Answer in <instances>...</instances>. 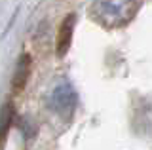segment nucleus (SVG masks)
<instances>
[{"label":"nucleus","instance_id":"nucleus-1","mask_svg":"<svg viewBox=\"0 0 152 150\" xmlns=\"http://www.w3.org/2000/svg\"><path fill=\"white\" fill-rule=\"evenodd\" d=\"M139 10V0H93L89 13L99 25L118 29L127 25Z\"/></svg>","mask_w":152,"mask_h":150},{"label":"nucleus","instance_id":"nucleus-4","mask_svg":"<svg viewBox=\"0 0 152 150\" xmlns=\"http://www.w3.org/2000/svg\"><path fill=\"white\" fill-rule=\"evenodd\" d=\"M28 76H31V57L25 53V55H21V59H19V63L15 67V74H13V82H12L13 91H17V93L21 91L27 86Z\"/></svg>","mask_w":152,"mask_h":150},{"label":"nucleus","instance_id":"nucleus-5","mask_svg":"<svg viewBox=\"0 0 152 150\" xmlns=\"http://www.w3.org/2000/svg\"><path fill=\"white\" fill-rule=\"evenodd\" d=\"M12 120H13V108H12V103H8L0 110V139L6 137L10 125H12Z\"/></svg>","mask_w":152,"mask_h":150},{"label":"nucleus","instance_id":"nucleus-2","mask_svg":"<svg viewBox=\"0 0 152 150\" xmlns=\"http://www.w3.org/2000/svg\"><path fill=\"white\" fill-rule=\"evenodd\" d=\"M76 91L70 84H59L53 91H51V97H50V105L57 114L61 116H69L72 114L74 106H76Z\"/></svg>","mask_w":152,"mask_h":150},{"label":"nucleus","instance_id":"nucleus-3","mask_svg":"<svg viewBox=\"0 0 152 150\" xmlns=\"http://www.w3.org/2000/svg\"><path fill=\"white\" fill-rule=\"evenodd\" d=\"M74 25H76V15L70 13L66 19L61 23L59 32H57V55L63 57V55L69 51L70 48V42H72V32H74Z\"/></svg>","mask_w":152,"mask_h":150}]
</instances>
